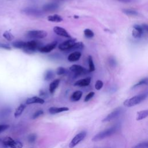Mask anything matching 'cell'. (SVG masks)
<instances>
[{"mask_svg": "<svg viewBox=\"0 0 148 148\" xmlns=\"http://www.w3.org/2000/svg\"><path fill=\"white\" fill-rule=\"evenodd\" d=\"M84 47V44L82 42H75L69 49V51L76 50H82Z\"/></svg>", "mask_w": 148, "mask_h": 148, "instance_id": "cell-22", "label": "cell"}, {"mask_svg": "<svg viewBox=\"0 0 148 148\" xmlns=\"http://www.w3.org/2000/svg\"><path fill=\"white\" fill-rule=\"evenodd\" d=\"M76 42V39H69L66 40L61 43H60L58 46V49L62 51H68L71 46Z\"/></svg>", "mask_w": 148, "mask_h": 148, "instance_id": "cell-9", "label": "cell"}, {"mask_svg": "<svg viewBox=\"0 0 148 148\" xmlns=\"http://www.w3.org/2000/svg\"><path fill=\"white\" fill-rule=\"evenodd\" d=\"M26 36L33 39H42L47 35V32L44 30H31L27 32Z\"/></svg>", "mask_w": 148, "mask_h": 148, "instance_id": "cell-5", "label": "cell"}, {"mask_svg": "<svg viewBox=\"0 0 148 148\" xmlns=\"http://www.w3.org/2000/svg\"><path fill=\"white\" fill-rule=\"evenodd\" d=\"M25 43V42L21 41V40H18V41H16L12 43V46L17 49H23V47L24 46Z\"/></svg>", "mask_w": 148, "mask_h": 148, "instance_id": "cell-27", "label": "cell"}, {"mask_svg": "<svg viewBox=\"0 0 148 148\" xmlns=\"http://www.w3.org/2000/svg\"><path fill=\"white\" fill-rule=\"evenodd\" d=\"M90 82H91V77H87L84 79H80L76 81L74 83V85L75 86H79V87H85V86H88Z\"/></svg>", "mask_w": 148, "mask_h": 148, "instance_id": "cell-16", "label": "cell"}, {"mask_svg": "<svg viewBox=\"0 0 148 148\" xmlns=\"http://www.w3.org/2000/svg\"><path fill=\"white\" fill-rule=\"evenodd\" d=\"M53 31L57 35L59 36L65 37V38H69L71 37V36L69 35L68 31L61 27H58V26L54 27L53 28Z\"/></svg>", "mask_w": 148, "mask_h": 148, "instance_id": "cell-13", "label": "cell"}, {"mask_svg": "<svg viewBox=\"0 0 148 148\" xmlns=\"http://www.w3.org/2000/svg\"><path fill=\"white\" fill-rule=\"evenodd\" d=\"M119 127L117 125H114L112 127H110L108 129H106L103 131H102L99 132V133L97 134L92 138V140L94 142H97L100 141L101 140L104 139L105 138H106L109 136H110L112 135L114 133L116 132V131L118 130Z\"/></svg>", "mask_w": 148, "mask_h": 148, "instance_id": "cell-2", "label": "cell"}, {"mask_svg": "<svg viewBox=\"0 0 148 148\" xmlns=\"http://www.w3.org/2000/svg\"><path fill=\"white\" fill-rule=\"evenodd\" d=\"M60 83V80L59 79H57L54 80L49 85V91L51 94H53L56 88L58 87L59 84Z\"/></svg>", "mask_w": 148, "mask_h": 148, "instance_id": "cell-19", "label": "cell"}, {"mask_svg": "<svg viewBox=\"0 0 148 148\" xmlns=\"http://www.w3.org/2000/svg\"><path fill=\"white\" fill-rule=\"evenodd\" d=\"M0 48H2L6 50H11V47L9 45L5 44H0Z\"/></svg>", "mask_w": 148, "mask_h": 148, "instance_id": "cell-39", "label": "cell"}, {"mask_svg": "<svg viewBox=\"0 0 148 148\" xmlns=\"http://www.w3.org/2000/svg\"><path fill=\"white\" fill-rule=\"evenodd\" d=\"M148 116V110H144L137 112L136 114V120H140L143 119H145Z\"/></svg>", "mask_w": 148, "mask_h": 148, "instance_id": "cell-24", "label": "cell"}, {"mask_svg": "<svg viewBox=\"0 0 148 148\" xmlns=\"http://www.w3.org/2000/svg\"><path fill=\"white\" fill-rule=\"evenodd\" d=\"M53 1H65V0H53Z\"/></svg>", "mask_w": 148, "mask_h": 148, "instance_id": "cell-42", "label": "cell"}, {"mask_svg": "<svg viewBox=\"0 0 148 148\" xmlns=\"http://www.w3.org/2000/svg\"><path fill=\"white\" fill-rule=\"evenodd\" d=\"M43 110H41V109H39V110H38L37 111H36L34 114L32 115V119H36V118L39 117L40 116L42 115L43 114Z\"/></svg>", "mask_w": 148, "mask_h": 148, "instance_id": "cell-33", "label": "cell"}, {"mask_svg": "<svg viewBox=\"0 0 148 148\" xmlns=\"http://www.w3.org/2000/svg\"><path fill=\"white\" fill-rule=\"evenodd\" d=\"M134 148H147L148 147V142H140L136 145L133 146Z\"/></svg>", "mask_w": 148, "mask_h": 148, "instance_id": "cell-32", "label": "cell"}, {"mask_svg": "<svg viewBox=\"0 0 148 148\" xmlns=\"http://www.w3.org/2000/svg\"><path fill=\"white\" fill-rule=\"evenodd\" d=\"M145 34H146L143 30L141 25L135 24L133 26L132 30V36L135 38H139L142 37Z\"/></svg>", "mask_w": 148, "mask_h": 148, "instance_id": "cell-10", "label": "cell"}, {"mask_svg": "<svg viewBox=\"0 0 148 148\" xmlns=\"http://www.w3.org/2000/svg\"><path fill=\"white\" fill-rule=\"evenodd\" d=\"M54 77V72L52 70L49 69L47 70L44 74V80L46 81H49L51 80Z\"/></svg>", "mask_w": 148, "mask_h": 148, "instance_id": "cell-25", "label": "cell"}, {"mask_svg": "<svg viewBox=\"0 0 148 148\" xmlns=\"http://www.w3.org/2000/svg\"><path fill=\"white\" fill-rule=\"evenodd\" d=\"M120 2H124V3H130V2H132L136 1V0H117Z\"/></svg>", "mask_w": 148, "mask_h": 148, "instance_id": "cell-40", "label": "cell"}, {"mask_svg": "<svg viewBox=\"0 0 148 148\" xmlns=\"http://www.w3.org/2000/svg\"><path fill=\"white\" fill-rule=\"evenodd\" d=\"M86 135H87V132L85 131H81L80 132L77 134L73 138V139L71 141L69 145V147L72 148L76 146L79 143H80L85 138V137L86 136Z\"/></svg>", "mask_w": 148, "mask_h": 148, "instance_id": "cell-7", "label": "cell"}, {"mask_svg": "<svg viewBox=\"0 0 148 148\" xmlns=\"http://www.w3.org/2000/svg\"><path fill=\"white\" fill-rule=\"evenodd\" d=\"M36 135L35 134H31L28 136V140L29 143H34L36 139Z\"/></svg>", "mask_w": 148, "mask_h": 148, "instance_id": "cell-34", "label": "cell"}, {"mask_svg": "<svg viewBox=\"0 0 148 148\" xmlns=\"http://www.w3.org/2000/svg\"><path fill=\"white\" fill-rule=\"evenodd\" d=\"M1 142L4 147L12 148H20L23 147L21 142L14 140L9 136H6L1 139Z\"/></svg>", "mask_w": 148, "mask_h": 148, "instance_id": "cell-4", "label": "cell"}, {"mask_svg": "<svg viewBox=\"0 0 148 148\" xmlns=\"http://www.w3.org/2000/svg\"><path fill=\"white\" fill-rule=\"evenodd\" d=\"M123 12L128 15V16H138V13L135 11V10H132V9H123Z\"/></svg>", "mask_w": 148, "mask_h": 148, "instance_id": "cell-29", "label": "cell"}, {"mask_svg": "<svg viewBox=\"0 0 148 148\" xmlns=\"http://www.w3.org/2000/svg\"><path fill=\"white\" fill-rule=\"evenodd\" d=\"M9 128V125L8 124H0V134L8 130Z\"/></svg>", "mask_w": 148, "mask_h": 148, "instance_id": "cell-38", "label": "cell"}, {"mask_svg": "<svg viewBox=\"0 0 148 148\" xmlns=\"http://www.w3.org/2000/svg\"><path fill=\"white\" fill-rule=\"evenodd\" d=\"M47 20L51 22H61L63 20L62 17L58 14L50 15L47 17Z\"/></svg>", "mask_w": 148, "mask_h": 148, "instance_id": "cell-20", "label": "cell"}, {"mask_svg": "<svg viewBox=\"0 0 148 148\" xmlns=\"http://www.w3.org/2000/svg\"><path fill=\"white\" fill-rule=\"evenodd\" d=\"M66 72V69L64 68L62 66L58 67L56 70V73L58 75H62L63 74H65Z\"/></svg>", "mask_w": 148, "mask_h": 148, "instance_id": "cell-35", "label": "cell"}, {"mask_svg": "<svg viewBox=\"0 0 148 148\" xmlns=\"http://www.w3.org/2000/svg\"><path fill=\"white\" fill-rule=\"evenodd\" d=\"M69 110V108L67 107H61V108H57V107H51L49 109V112L51 114H54L56 113L65 112Z\"/></svg>", "mask_w": 148, "mask_h": 148, "instance_id": "cell-18", "label": "cell"}, {"mask_svg": "<svg viewBox=\"0 0 148 148\" xmlns=\"http://www.w3.org/2000/svg\"><path fill=\"white\" fill-rule=\"evenodd\" d=\"M109 63H110V64L112 66V65L115 66V65H116V61H115L114 60L112 59V58H111V59L109 60Z\"/></svg>", "mask_w": 148, "mask_h": 148, "instance_id": "cell-41", "label": "cell"}, {"mask_svg": "<svg viewBox=\"0 0 148 148\" xmlns=\"http://www.w3.org/2000/svg\"><path fill=\"white\" fill-rule=\"evenodd\" d=\"M22 12L26 15L35 16V17H39L43 15V11L33 8H26L22 10Z\"/></svg>", "mask_w": 148, "mask_h": 148, "instance_id": "cell-8", "label": "cell"}, {"mask_svg": "<svg viewBox=\"0 0 148 148\" xmlns=\"http://www.w3.org/2000/svg\"><path fill=\"white\" fill-rule=\"evenodd\" d=\"M103 83L102 82V81L100 80H98L96 81L95 82V88L96 90H99L101 89V88L103 87Z\"/></svg>", "mask_w": 148, "mask_h": 148, "instance_id": "cell-36", "label": "cell"}, {"mask_svg": "<svg viewBox=\"0 0 148 148\" xmlns=\"http://www.w3.org/2000/svg\"><path fill=\"white\" fill-rule=\"evenodd\" d=\"M84 35L87 38H92L94 36V34L93 31L88 28H86L84 29Z\"/></svg>", "mask_w": 148, "mask_h": 148, "instance_id": "cell-31", "label": "cell"}, {"mask_svg": "<svg viewBox=\"0 0 148 148\" xmlns=\"http://www.w3.org/2000/svg\"><path fill=\"white\" fill-rule=\"evenodd\" d=\"M42 46V43L40 41L32 40L25 42V45L22 49L23 51L27 54H33L39 51V49Z\"/></svg>", "mask_w": 148, "mask_h": 148, "instance_id": "cell-1", "label": "cell"}, {"mask_svg": "<svg viewBox=\"0 0 148 148\" xmlns=\"http://www.w3.org/2000/svg\"><path fill=\"white\" fill-rule=\"evenodd\" d=\"M95 95V92L93 91L90 92L84 98V102H88L89 100H90Z\"/></svg>", "mask_w": 148, "mask_h": 148, "instance_id": "cell-37", "label": "cell"}, {"mask_svg": "<svg viewBox=\"0 0 148 148\" xmlns=\"http://www.w3.org/2000/svg\"><path fill=\"white\" fill-rule=\"evenodd\" d=\"M147 77H145V78H143L142 79H141L139 82H138V83H135L132 87V88H134L136 87H138V86H142V85H147Z\"/></svg>", "mask_w": 148, "mask_h": 148, "instance_id": "cell-28", "label": "cell"}, {"mask_svg": "<svg viewBox=\"0 0 148 148\" xmlns=\"http://www.w3.org/2000/svg\"><path fill=\"white\" fill-rule=\"evenodd\" d=\"M82 56V53L79 51H73L68 57V60L70 62H75L78 61Z\"/></svg>", "mask_w": 148, "mask_h": 148, "instance_id": "cell-17", "label": "cell"}, {"mask_svg": "<svg viewBox=\"0 0 148 148\" xmlns=\"http://www.w3.org/2000/svg\"><path fill=\"white\" fill-rule=\"evenodd\" d=\"M123 111V109L121 107L117 108L114 110H113L112 112H110L109 114H108L102 120V121L105 123V122H108V121H110L111 120H113V119L119 117L122 113Z\"/></svg>", "mask_w": 148, "mask_h": 148, "instance_id": "cell-6", "label": "cell"}, {"mask_svg": "<svg viewBox=\"0 0 148 148\" xmlns=\"http://www.w3.org/2000/svg\"><path fill=\"white\" fill-rule=\"evenodd\" d=\"M57 45V41H53L52 42L42 46L39 49V51L43 53H49L51 51H52L54 49L56 48V46Z\"/></svg>", "mask_w": 148, "mask_h": 148, "instance_id": "cell-12", "label": "cell"}, {"mask_svg": "<svg viewBox=\"0 0 148 148\" xmlns=\"http://www.w3.org/2000/svg\"><path fill=\"white\" fill-rule=\"evenodd\" d=\"M82 94H83V92L81 91H75L71 97V101H73V102H76V101L80 100V99L81 98V97L82 96Z\"/></svg>", "mask_w": 148, "mask_h": 148, "instance_id": "cell-21", "label": "cell"}, {"mask_svg": "<svg viewBox=\"0 0 148 148\" xmlns=\"http://www.w3.org/2000/svg\"><path fill=\"white\" fill-rule=\"evenodd\" d=\"M3 36L4 37V38H5L6 40L9 41H12L14 39V36L8 31H6L3 32Z\"/></svg>", "mask_w": 148, "mask_h": 148, "instance_id": "cell-30", "label": "cell"}, {"mask_svg": "<svg viewBox=\"0 0 148 148\" xmlns=\"http://www.w3.org/2000/svg\"><path fill=\"white\" fill-rule=\"evenodd\" d=\"M58 8H59L58 4L56 2H53V3H50L45 5L43 6L42 9H43V10L45 12H52V11L56 10Z\"/></svg>", "mask_w": 148, "mask_h": 148, "instance_id": "cell-15", "label": "cell"}, {"mask_svg": "<svg viewBox=\"0 0 148 148\" xmlns=\"http://www.w3.org/2000/svg\"><path fill=\"white\" fill-rule=\"evenodd\" d=\"M26 104L30 105L32 103H39V104H43L45 103V100L42 99V98L35 96L31 98H28L25 101Z\"/></svg>", "mask_w": 148, "mask_h": 148, "instance_id": "cell-14", "label": "cell"}, {"mask_svg": "<svg viewBox=\"0 0 148 148\" xmlns=\"http://www.w3.org/2000/svg\"><path fill=\"white\" fill-rule=\"evenodd\" d=\"M69 70L73 72L75 75H79L80 74H86L89 71L85 68L77 64L72 65L70 68Z\"/></svg>", "mask_w": 148, "mask_h": 148, "instance_id": "cell-11", "label": "cell"}, {"mask_svg": "<svg viewBox=\"0 0 148 148\" xmlns=\"http://www.w3.org/2000/svg\"><path fill=\"white\" fill-rule=\"evenodd\" d=\"M147 97V92L137 95L136 96L132 97V98H130L125 100L123 104L126 107H132L140 103L142 101L146 99Z\"/></svg>", "mask_w": 148, "mask_h": 148, "instance_id": "cell-3", "label": "cell"}, {"mask_svg": "<svg viewBox=\"0 0 148 148\" xmlns=\"http://www.w3.org/2000/svg\"><path fill=\"white\" fill-rule=\"evenodd\" d=\"M25 105L24 104H20L18 108L16 109V111L14 112V116L15 117H19L23 112V111L24 110L25 108Z\"/></svg>", "mask_w": 148, "mask_h": 148, "instance_id": "cell-23", "label": "cell"}, {"mask_svg": "<svg viewBox=\"0 0 148 148\" xmlns=\"http://www.w3.org/2000/svg\"><path fill=\"white\" fill-rule=\"evenodd\" d=\"M88 65H89V72H93L95 71V65L94 64V61L92 60V57L91 56H88Z\"/></svg>", "mask_w": 148, "mask_h": 148, "instance_id": "cell-26", "label": "cell"}]
</instances>
